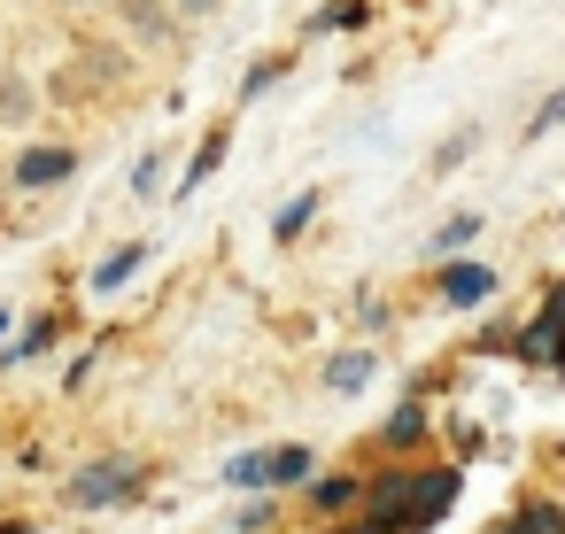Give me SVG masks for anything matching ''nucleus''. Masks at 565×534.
<instances>
[{"label": "nucleus", "mask_w": 565, "mask_h": 534, "mask_svg": "<svg viewBox=\"0 0 565 534\" xmlns=\"http://www.w3.org/2000/svg\"><path fill=\"white\" fill-rule=\"evenodd\" d=\"M264 480H271V488H310V480H318V457H310L302 441H279V449H264Z\"/></svg>", "instance_id": "8"}, {"label": "nucleus", "mask_w": 565, "mask_h": 534, "mask_svg": "<svg viewBox=\"0 0 565 534\" xmlns=\"http://www.w3.org/2000/svg\"><path fill=\"white\" fill-rule=\"evenodd\" d=\"M465 495V472L457 464H418V457H395L364 480V519L372 526H395V534H426L434 519H449V503Z\"/></svg>", "instance_id": "1"}, {"label": "nucleus", "mask_w": 565, "mask_h": 534, "mask_svg": "<svg viewBox=\"0 0 565 534\" xmlns=\"http://www.w3.org/2000/svg\"><path fill=\"white\" fill-rule=\"evenodd\" d=\"M132 495H140V457H94L63 480L71 511H109V503H132Z\"/></svg>", "instance_id": "2"}, {"label": "nucleus", "mask_w": 565, "mask_h": 534, "mask_svg": "<svg viewBox=\"0 0 565 534\" xmlns=\"http://www.w3.org/2000/svg\"><path fill=\"white\" fill-rule=\"evenodd\" d=\"M511 534H565V503L557 495H526L511 511Z\"/></svg>", "instance_id": "11"}, {"label": "nucleus", "mask_w": 565, "mask_h": 534, "mask_svg": "<svg viewBox=\"0 0 565 534\" xmlns=\"http://www.w3.org/2000/svg\"><path fill=\"white\" fill-rule=\"evenodd\" d=\"M47 341H55V318H40V325H32V333H24V341H17L9 356H0V364H32V356H40Z\"/></svg>", "instance_id": "18"}, {"label": "nucleus", "mask_w": 565, "mask_h": 534, "mask_svg": "<svg viewBox=\"0 0 565 534\" xmlns=\"http://www.w3.org/2000/svg\"><path fill=\"white\" fill-rule=\"evenodd\" d=\"M511 356H519V364H542V372H550V364L565 372V333H557V325H550V318L534 310V318L519 325V341H511Z\"/></svg>", "instance_id": "7"}, {"label": "nucleus", "mask_w": 565, "mask_h": 534, "mask_svg": "<svg viewBox=\"0 0 565 534\" xmlns=\"http://www.w3.org/2000/svg\"><path fill=\"white\" fill-rule=\"evenodd\" d=\"M225 488H233V495H264V488H271V480H264V449H241V457L225 464Z\"/></svg>", "instance_id": "14"}, {"label": "nucleus", "mask_w": 565, "mask_h": 534, "mask_svg": "<svg viewBox=\"0 0 565 534\" xmlns=\"http://www.w3.org/2000/svg\"><path fill=\"white\" fill-rule=\"evenodd\" d=\"M333 534H395V526H372V519H349V526H333Z\"/></svg>", "instance_id": "23"}, {"label": "nucleus", "mask_w": 565, "mask_h": 534, "mask_svg": "<svg viewBox=\"0 0 565 534\" xmlns=\"http://www.w3.org/2000/svg\"><path fill=\"white\" fill-rule=\"evenodd\" d=\"M71 171H78V148H24L17 186H24V194H47V186H63Z\"/></svg>", "instance_id": "5"}, {"label": "nucleus", "mask_w": 565, "mask_h": 534, "mask_svg": "<svg viewBox=\"0 0 565 534\" xmlns=\"http://www.w3.org/2000/svg\"><path fill=\"white\" fill-rule=\"evenodd\" d=\"M140 256H148L140 241H132V248H117V256H102V264H94V295H117V287L140 271Z\"/></svg>", "instance_id": "12"}, {"label": "nucleus", "mask_w": 565, "mask_h": 534, "mask_svg": "<svg viewBox=\"0 0 565 534\" xmlns=\"http://www.w3.org/2000/svg\"><path fill=\"white\" fill-rule=\"evenodd\" d=\"M125 9H132V24H140V32H148V40H156V32H163V9H156V0H125Z\"/></svg>", "instance_id": "20"}, {"label": "nucleus", "mask_w": 565, "mask_h": 534, "mask_svg": "<svg viewBox=\"0 0 565 534\" xmlns=\"http://www.w3.org/2000/svg\"><path fill=\"white\" fill-rule=\"evenodd\" d=\"M24 117H32V86L0 78V125H24Z\"/></svg>", "instance_id": "17"}, {"label": "nucleus", "mask_w": 565, "mask_h": 534, "mask_svg": "<svg viewBox=\"0 0 565 534\" xmlns=\"http://www.w3.org/2000/svg\"><path fill=\"white\" fill-rule=\"evenodd\" d=\"M372 9H364V0H333V9H318V32H356Z\"/></svg>", "instance_id": "16"}, {"label": "nucleus", "mask_w": 565, "mask_h": 534, "mask_svg": "<svg viewBox=\"0 0 565 534\" xmlns=\"http://www.w3.org/2000/svg\"><path fill=\"white\" fill-rule=\"evenodd\" d=\"M472 140H480L472 125H465V132H449V140H441V156H434V171H457V163L472 156Z\"/></svg>", "instance_id": "19"}, {"label": "nucleus", "mask_w": 565, "mask_h": 534, "mask_svg": "<svg viewBox=\"0 0 565 534\" xmlns=\"http://www.w3.org/2000/svg\"><path fill=\"white\" fill-rule=\"evenodd\" d=\"M480 233H488V225H480L472 210H465V217H449V225H441V233L426 241V264H457V256H465V248H472Z\"/></svg>", "instance_id": "9"}, {"label": "nucleus", "mask_w": 565, "mask_h": 534, "mask_svg": "<svg viewBox=\"0 0 565 534\" xmlns=\"http://www.w3.org/2000/svg\"><path fill=\"white\" fill-rule=\"evenodd\" d=\"M310 217H318V194L302 186V194H295L279 217H271V241H302V233H310Z\"/></svg>", "instance_id": "13"}, {"label": "nucleus", "mask_w": 565, "mask_h": 534, "mask_svg": "<svg viewBox=\"0 0 565 534\" xmlns=\"http://www.w3.org/2000/svg\"><path fill=\"white\" fill-rule=\"evenodd\" d=\"M550 125H565V86H557V94L542 102V117H534V132H550Z\"/></svg>", "instance_id": "21"}, {"label": "nucleus", "mask_w": 565, "mask_h": 534, "mask_svg": "<svg viewBox=\"0 0 565 534\" xmlns=\"http://www.w3.org/2000/svg\"><path fill=\"white\" fill-rule=\"evenodd\" d=\"M434 302L441 310H480V302H495V271L488 264H434Z\"/></svg>", "instance_id": "3"}, {"label": "nucleus", "mask_w": 565, "mask_h": 534, "mask_svg": "<svg viewBox=\"0 0 565 534\" xmlns=\"http://www.w3.org/2000/svg\"><path fill=\"white\" fill-rule=\"evenodd\" d=\"M71 9H94V0H71Z\"/></svg>", "instance_id": "27"}, {"label": "nucleus", "mask_w": 565, "mask_h": 534, "mask_svg": "<svg viewBox=\"0 0 565 534\" xmlns=\"http://www.w3.org/2000/svg\"><path fill=\"white\" fill-rule=\"evenodd\" d=\"M488 534H511V519H503V526H488Z\"/></svg>", "instance_id": "26"}, {"label": "nucleus", "mask_w": 565, "mask_h": 534, "mask_svg": "<svg viewBox=\"0 0 565 534\" xmlns=\"http://www.w3.org/2000/svg\"><path fill=\"white\" fill-rule=\"evenodd\" d=\"M542 318H550V325H557V333H565V279H557V287H550V295H542Z\"/></svg>", "instance_id": "22"}, {"label": "nucleus", "mask_w": 565, "mask_h": 534, "mask_svg": "<svg viewBox=\"0 0 565 534\" xmlns=\"http://www.w3.org/2000/svg\"><path fill=\"white\" fill-rule=\"evenodd\" d=\"M372 372H380L372 349H341V356L326 364V387H333V395H356V387H372Z\"/></svg>", "instance_id": "10"}, {"label": "nucleus", "mask_w": 565, "mask_h": 534, "mask_svg": "<svg viewBox=\"0 0 565 534\" xmlns=\"http://www.w3.org/2000/svg\"><path fill=\"white\" fill-rule=\"evenodd\" d=\"M0 534H40V526H0Z\"/></svg>", "instance_id": "25"}, {"label": "nucleus", "mask_w": 565, "mask_h": 534, "mask_svg": "<svg viewBox=\"0 0 565 534\" xmlns=\"http://www.w3.org/2000/svg\"><path fill=\"white\" fill-rule=\"evenodd\" d=\"M426 441H434L426 403H395V410H387V426H380V449H387V457H418Z\"/></svg>", "instance_id": "4"}, {"label": "nucleus", "mask_w": 565, "mask_h": 534, "mask_svg": "<svg viewBox=\"0 0 565 534\" xmlns=\"http://www.w3.org/2000/svg\"><path fill=\"white\" fill-rule=\"evenodd\" d=\"M302 495H310L318 519H349V511H364V480H356V472H318Z\"/></svg>", "instance_id": "6"}, {"label": "nucleus", "mask_w": 565, "mask_h": 534, "mask_svg": "<svg viewBox=\"0 0 565 534\" xmlns=\"http://www.w3.org/2000/svg\"><path fill=\"white\" fill-rule=\"evenodd\" d=\"M179 9H186V17H210V9H217V0H179Z\"/></svg>", "instance_id": "24"}, {"label": "nucleus", "mask_w": 565, "mask_h": 534, "mask_svg": "<svg viewBox=\"0 0 565 534\" xmlns=\"http://www.w3.org/2000/svg\"><path fill=\"white\" fill-rule=\"evenodd\" d=\"M225 140H233V125H217V132H210V140H202V156H194V171H186V179H179V194H194V186H202V179H210V171H217V163H225Z\"/></svg>", "instance_id": "15"}]
</instances>
